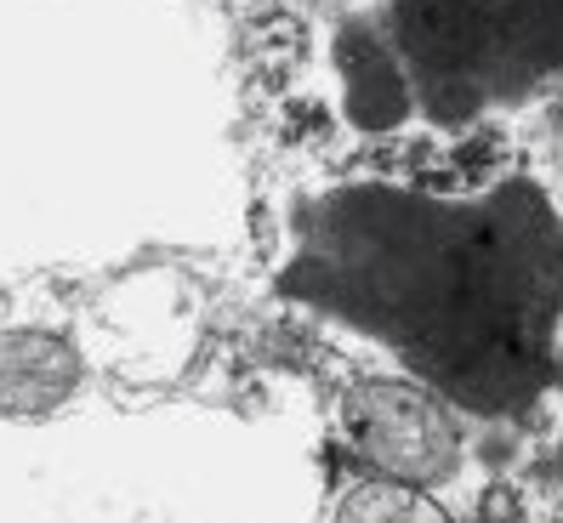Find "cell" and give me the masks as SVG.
I'll list each match as a JSON object with an SVG mask.
<instances>
[{"instance_id": "cell-6", "label": "cell", "mask_w": 563, "mask_h": 523, "mask_svg": "<svg viewBox=\"0 0 563 523\" xmlns=\"http://www.w3.org/2000/svg\"><path fill=\"white\" fill-rule=\"evenodd\" d=\"M330 523H450V512L416 483L364 478L336 501V518Z\"/></svg>"}, {"instance_id": "cell-7", "label": "cell", "mask_w": 563, "mask_h": 523, "mask_svg": "<svg viewBox=\"0 0 563 523\" xmlns=\"http://www.w3.org/2000/svg\"><path fill=\"white\" fill-rule=\"evenodd\" d=\"M558 399H563V370H558ZM552 467L563 472V427H558V444H552Z\"/></svg>"}, {"instance_id": "cell-5", "label": "cell", "mask_w": 563, "mask_h": 523, "mask_svg": "<svg viewBox=\"0 0 563 523\" xmlns=\"http://www.w3.org/2000/svg\"><path fill=\"white\" fill-rule=\"evenodd\" d=\"M336 63H342V97H347V120L353 125L387 131V125H399L416 109L410 75H405L399 52H393L387 29H371V23L342 29Z\"/></svg>"}, {"instance_id": "cell-2", "label": "cell", "mask_w": 563, "mask_h": 523, "mask_svg": "<svg viewBox=\"0 0 563 523\" xmlns=\"http://www.w3.org/2000/svg\"><path fill=\"white\" fill-rule=\"evenodd\" d=\"M387 41L433 120H478L563 80V0H393Z\"/></svg>"}, {"instance_id": "cell-4", "label": "cell", "mask_w": 563, "mask_h": 523, "mask_svg": "<svg viewBox=\"0 0 563 523\" xmlns=\"http://www.w3.org/2000/svg\"><path fill=\"white\" fill-rule=\"evenodd\" d=\"M80 353L52 331H7L0 336V421L57 415L80 387Z\"/></svg>"}, {"instance_id": "cell-1", "label": "cell", "mask_w": 563, "mask_h": 523, "mask_svg": "<svg viewBox=\"0 0 563 523\" xmlns=\"http://www.w3.org/2000/svg\"><path fill=\"white\" fill-rule=\"evenodd\" d=\"M279 285L467 415H523L558 387L563 211L529 177L478 193L342 188L302 216Z\"/></svg>"}, {"instance_id": "cell-3", "label": "cell", "mask_w": 563, "mask_h": 523, "mask_svg": "<svg viewBox=\"0 0 563 523\" xmlns=\"http://www.w3.org/2000/svg\"><path fill=\"white\" fill-rule=\"evenodd\" d=\"M342 438L371 478L416 483V489L450 478L455 461H461V433L450 421V404L433 387L393 381V376L358 381L347 392Z\"/></svg>"}]
</instances>
